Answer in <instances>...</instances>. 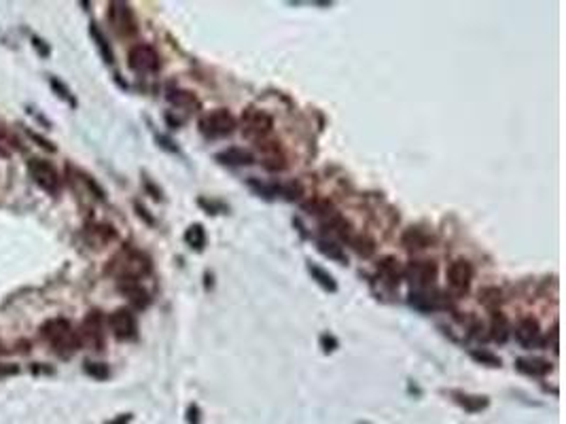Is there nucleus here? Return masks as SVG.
Returning <instances> with one entry per match:
<instances>
[{
	"label": "nucleus",
	"instance_id": "nucleus-2",
	"mask_svg": "<svg viewBox=\"0 0 566 424\" xmlns=\"http://www.w3.org/2000/svg\"><path fill=\"white\" fill-rule=\"evenodd\" d=\"M43 337L53 346V350L59 356H64V358H68L79 348V337L73 331L71 323L64 321V319H53V321L45 323Z\"/></svg>",
	"mask_w": 566,
	"mask_h": 424
},
{
	"label": "nucleus",
	"instance_id": "nucleus-30",
	"mask_svg": "<svg viewBox=\"0 0 566 424\" xmlns=\"http://www.w3.org/2000/svg\"><path fill=\"white\" fill-rule=\"evenodd\" d=\"M488 308H492L494 304H500V291L498 288H486L481 291V297H479Z\"/></svg>",
	"mask_w": 566,
	"mask_h": 424
},
{
	"label": "nucleus",
	"instance_id": "nucleus-20",
	"mask_svg": "<svg viewBox=\"0 0 566 424\" xmlns=\"http://www.w3.org/2000/svg\"><path fill=\"white\" fill-rule=\"evenodd\" d=\"M452 397H454V401H456L460 407H465V409H467V411H471V414L484 411V409L490 405L488 397H484V395H469V393L454 390V393H452Z\"/></svg>",
	"mask_w": 566,
	"mask_h": 424
},
{
	"label": "nucleus",
	"instance_id": "nucleus-3",
	"mask_svg": "<svg viewBox=\"0 0 566 424\" xmlns=\"http://www.w3.org/2000/svg\"><path fill=\"white\" fill-rule=\"evenodd\" d=\"M242 134L253 140V142H263L274 130V119L266 110L259 108H246L242 112Z\"/></svg>",
	"mask_w": 566,
	"mask_h": 424
},
{
	"label": "nucleus",
	"instance_id": "nucleus-35",
	"mask_svg": "<svg viewBox=\"0 0 566 424\" xmlns=\"http://www.w3.org/2000/svg\"><path fill=\"white\" fill-rule=\"evenodd\" d=\"M187 414H189V422H191V424H200V407L198 405H191Z\"/></svg>",
	"mask_w": 566,
	"mask_h": 424
},
{
	"label": "nucleus",
	"instance_id": "nucleus-16",
	"mask_svg": "<svg viewBox=\"0 0 566 424\" xmlns=\"http://www.w3.org/2000/svg\"><path fill=\"white\" fill-rule=\"evenodd\" d=\"M377 276H380V280L389 288H397L399 286V280H401L399 261L395 257H384L380 263H377Z\"/></svg>",
	"mask_w": 566,
	"mask_h": 424
},
{
	"label": "nucleus",
	"instance_id": "nucleus-7",
	"mask_svg": "<svg viewBox=\"0 0 566 424\" xmlns=\"http://www.w3.org/2000/svg\"><path fill=\"white\" fill-rule=\"evenodd\" d=\"M79 337V346H87L92 350H102L104 348V321L100 312H89L81 325V333Z\"/></svg>",
	"mask_w": 566,
	"mask_h": 424
},
{
	"label": "nucleus",
	"instance_id": "nucleus-15",
	"mask_svg": "<svg viewBox=\"0 0 566 424\" xmlns=\"http://www.w3.org/2000/svg\"><path fill=\"white\" fill-rule=\"evenodd\" d=\"M217 161H221L225 166H253L255 155L246 149H240V147H229V149L217 153Z\"/></svg>",
	"mask_w": 566,
	"mask_h": 424
},
{
	"label": "nucleus",
	"instance_id": "nucleus-24",
	"mask_svg": "<svg viewBox=\"0 0 566 424\" xmlns=\"http://www.w3.org/2000/svg\"><path fill=\"white\" fill-rule=\"evenodd\" d=\"M317 247H319V251H321L325 257H329L331 261L346 263V253H344V249L338 244L335 240H319V242H317Z\"/></svg>",
	"mask_w": 566,
	"mask_h": 424
},
{
	"label": "nucleus",
	"instance_id": "nucleus-21",
	"mask_svg": "<svg viewBox=\"0 0 566 424\" xmlns=\"http://www.w3.org/2000/svg\"><path fill=\"white\" fill-rule=\"evenodd\" d=\"M166 98H168V102L172 106H178V108H198L200 106L196 94L187 92V89H180V87H168Z\"/></svg>",
	"mask_w": 566,
	"mask_h": 424
},
{
	"label": "nucleus",
	"instance_id": "nucleus-12",
	"mask_svg": "<svg viewBox=\"0 0 566 424\" xmlns=\"http://www.w3.org/2000/svg\"><path fill=\"white\" fill-rule=\"evenodd\" d=\"M516 339L520 342L522 348L532 350V348H541L543 346V335H541V327L539 321L532 316H526L518 323L516 327Z\"/></svg>",
	"mask_w": 566,
	"mask_h": 424
},
{
	"label": "nucleus",
	"instance_id": "nucleus-36",
	"mask_svg": "<svg viewBox=\"0 0 566 424\" xmlns=\"http://www.w3.org/2000/svg\"><path fill=\"white\" fill-rule=\"evenodd\" d=\"M145 185H147V189H149V191L153 193V198H155V200H161V198H164V196H161V189H157V187H155V185L151 183L149 178H145Z\"/></svg>",
	"mask_w": 566,
	"mask_h": 424
},
{
	"label": "nucleus",
	"instance_id": "nucleus-10",
	"mask_svg": "<svg viewBox=\"0 0 566 424\" xmlns=\"http://www.w3.org/2000/svg\"><path fill=\"white\" fill-rule=\"evenodd\" d=\"M403 274L416 291H426L437 280V263L435 261H409Z\"/></svg>",
	"mask_w": 566,
	"mask_h": 424
},
{
	"label": "nucleus",
	"instance_id": "nucleus-34",
	"mask_svg": "<svg viewBox=\"0 0 566 424\" xmlns=\"http://www.w3.org/2000/svg\"><path fill=\"white\" fill-rule=\"evenodd\" d=\"M51 85H53V87H55V89L59 92V96H61V98H64V100H68L71 104H75V100H73V96H71V92H68V89H66L64 85H61L59 81H51Z\"/></svg>",
	"mask_w": 566,
	"mask_h": 424
},
{
	"label": "nucleus",
	"instance_id": "nucleus-27",
	"mask_svg": "<svg viewBox=\"0 0 566 424\" xmlns=\"http://www.w3.org/2000/svg\"><path fill=\"white\" fill-rule=\"evenodd\" d=\"M248 187L253 189L259 198H266V200H274L278 196V185H266L257 178H248Z\"/></svg>",
	"mask_w": 566,
	"mask_h": 424
},
{
	"label": "nucleus",
	"instance_id": "nucleus-26",
	"mask_svg": "<svg viewBox=\"0 0 566 424\" xmlns=\"http://www.w3.org/2000/svg\"><path fill=\"white\" fill-rule=\"evenodd\" d=\"M348 244H350L361 257H371V255L375 253V242H373L371 237H367V235H354V233H352V237L348 240Z\"/></svg>",
	"mask_w": 566,
	"mask_h": 424
},
{
	"label": "nucleus",
	"instance_id": "nucleus-1",
	"mask_svg": "<svg viewBox=\"0 0 566 424\" xmlns=\"http://www.w3.org/2000/svg\"><path fill=\"white\" fill-rule=\"evenodd\" d=\"M108 272L117 276L121 282H138L143 276L151 272V259L136 249H123L113 257Z\"/></svg>",
	"mask_w": 566,
	"mask_h": 424
},
{
	"label": "nucleus",
	"instance_id": "nucleus-6",
	"mask_svg": "<svg viewBox=\"0 0 566 424\" xmlns=\"http://www.w3.org/2000/svg\"><path fill=\"white\" fill-rule=\"evenodd\" d=\"M128 64L138 75H151V73H157V68H159V55L151 45L140 43V45H134L130 49Z\"/></svg>",
	"mask_w": 566,
	"mask_h": 424
},
{
	"label": "nucleus",
	"instance_id": "nucleus-39",
	"mask_svg": "<svg viewBox=\"0 0 566 424\" xmlns=\"http://www.w3.org/2000/svg\"><path fill=\"white\" fill-rule=\"evenodd\" d=\"M130 422V414H123L121 418H117V420H113L110 424H128Z\"/></svg>",
	"mask_w": 566,
	"mask_h": 424
},
{
	"label": "nucleus",
	"instance_id": "nucleus-22",
	"mask_svg": "<svg viewBox=\"0 0 566 424\" xmlns=\"http://www.w3.org/2000/svg\"><path fill=\"white\" fill-rule=\"evenodd\" d=\"M206 229H204V225H200V223H194V225H189L187 227V231H184V242H187V247L189 249H194V251H204V247H206Z\"/></svg>",
	"mask_w": 566,
	"mask_h": 424
},
{
	"label": "nucleus",
	"instance_id": "nucleus-33",
	"mask_svg": "<svg viewBox=\"0 0 566 424\" xmlns=\"http://www.w3.org/2000/svg\"><path fill=\"white\" fill-rule=\"evenodd\" d=\"M198 204H200L204 210H208V214H219L217 210H225L223 206H219V204H215V202H206L204 198H200V200H198Z\"/></svg>",
	"mask_w": 566,
	"mask_h": 424
},
{
	"label": "nucleus",
	"instance_id": "nucleus-5",
	"mask_svg": "<svg viewBox=\"0 0 566 424\" xmlns=\"http://www.w3.org/2000/svg\"><path fill=\"white\" fill-rule=\"evenodd\" d=\"M108 24L115 30V34L121 36V38H130L138 30L134 11H132V7L128 3H110V7H108Z\"/></svg>",
	"mask_w": 566,
	"mask_h": 424
},
{
	"label": "nucleus",
	"instance_id": "nucleus-31",
	"mask_svg": "<svg viewBox=\"0 0 566 424\" xmlns=\"http://www.w3.org/2000/svg\"><path fill=\"white\" fill-rule=\"evenodd\" d=\"M321 348H323V352H333L335 348H338V339L331 335V333H323L321 335Z\"/></svg>",
	"mask_w": 566,
	"mask_h": 424
},
{
	"label": "nucleus",
	"instance_id": "nucleus-32",
	"mask_svg": "<svg viewBox=\"0 0 566 424\" xmlns=\"http://www.w3.org/2000/svg\"><path fill=\"white\" fill-rule=\"evenodd\" d=\"M157 142H159V147L164 149V151H168V153H172V155H180V149L170 140V138H166V136H161V134H157Z\"/></svg>",
	"mask_w": 566,
	"mask_h": 424
},
{
	"label": "nucleus",
	"instance_id": "nucleus-19",
	"mask_svg": "<svg viewBox=\"0 0 566 424\" xmlns=\"http://www.w3.org/2000/svg\"><path fill=\"white\" fill-rule=\"evenodd\" d=\"M490 337L496 344H505L511 337V323H509V319L502 314V312H494L492 325H490Z\"/></svg>",
	"mask_w": 566,
	"mask_h": 424
},
{
	"label": "nucleus",
	"instance_id": "nucleus-14",
	"mask_svg": "<svg viewBox=\"0 0 566 424\" xmlns=\"http://www.w3.org/2000/svg\"><path fill=\"white\" fill-rule=\"evenodd\" d=\"M516 370L520 374H524V376H530V378H545L551 372V365H549V360H545V358L530 356V358H518L516 360Z\"/></svg>",
	"mask_w": 566,
	"mask_h": 424
},
{
	"label": "nucleus",
	"instance_id": "nucleus-8",
	"mask_svg": "<svg viewBox=\"0 0 566 424\" xmlns=\"http://www.w3.org/2000/svg\"><path fill=\"white\" fill-rule=\"evenodd\" d=\"M110 331L119 342H130L138 335V323L130 308H119L108 319Z\"/></svg>",
	"mask_w": 566,
	"mask_h": 424
},
{
	"label": "nucleus",
	"instance_id": "nucleus-29",
	"mask_svg": "<svg viewBox=\"0 0 566 424\" xmlns=\"http://www.w3.org/2000/svg\"><path fill=\"white\" fill-rule=\"evenodd\" d=\"M85 372H87L89 376L98 378V380H104V378H108V374H110L104 363H85Z\"/></svg>",
	"mask_w": 566,
	"mask_h": 424
},
{
	"label": "nucleus",
	"instance_id": "nucleus-9",
	"mask_svg": "<svg viewBox=\"0 0 566 424\" xmlns=\"http://www.w3.org/2000/svg\"><path fill=\"white\" fill-rule=\"evenodd\" d=\"M473 282V265L467 259H456L448 268V286L456 297H463L469 293Z\"/></svg>",
	"mask_w": 566,
	"mask_h": 424
},
{
	"label": "nucleus",
	"instance_id": "nucleus-17",
	"mask_svg": "<svg viewBox=\"0 0 566 424\" xmlns=\"http://www.w3.org/2000/svg\"><path fill=\"white\" fill-rule=\"evenodd\" d=\"M430 242H433V237L424 229H420V227H409L401 235V244L407 251H424V249H428Z\"/></svg>",
	"mask_w": 566,
	"mask_h": 424
},
{
	"label": "nucleus",
	"instance_id": "nucleus-23",
	"mask_svg": "<svg viewBox=\"0 0 566 424\" xmlns=\"http://www.w3.org/2000/svg\"><path fill=\"white\" fill-rule=\"evenodd\" d=\"M307 272H310V276H312V280H317L325 291H329V293H335L338 291V282H335V278L327 272V270H323L321 265H314V263H307Z\"/></svg>",
	"mask_w": 566,
	"mask_h": 424
},
{
	"label": "nucleus",
	"instance_id": "nucleus-11",
	"mask_svg": "<svg viewBox=\"0 0 566 424\" xmlns=\"http://www.w3.org/2000/svg\"><path fill=\"white\" fill-rule=\"evenodd\" d=\"M28 172H30L32 180H34V183H36L43 191L55 193V191L59 189V176H57L55 168H53L49 161H45V159H30Z\"/></svg>",
	"mask_w": 566,
	"mask_h": 424
},
{
	"label": "nucleus",
	"instance_id": "nucleus-4",
	"mask_svg": "<svg viewBox=\"0 0 566 424\" xmlns=\"http://www.w3.org/2000/svg\"><path fill=\"white\" fill-rule=\"evenodd\" d=\"M233 130H235V117L227 108H217L212 112H206L200 119V132L210 140L225 138Z\"/></svg>",
	"mask_w": 566,
	"mask_h": 424
},
{
	"label": "nucleus",
	"instance_id": "nucleus-25",
	"mask_svg": "<svg viewBox=\"0 0 566 424\" xmlns=\"http://www.w3.org/2000/svg\"><path fill=\"white\" fill-rule=\"evenodd\" d=\"M89 34H92V38L96 41V47H98V51H100V55H102L104 62H106V64H113V62H115L113 49H110V45H108V41H106V36L100 32V28H98L96 24H92Z\"/></svg>",
	"mask_w": 566,
	"mask_h": 424
},
{
	"label": "nucleus",
	"instance_id": "nucleus-37",
	"mask_svg": "<svg viewBox=\"0 0 566 424\" xmlns=\"http://www.w3.org/2000/svg\"><path fill=\"white\" fill-rule=\"evenodd\" d=\"M136 210H138V214H140L143 219H147V223H149V225H155V219H153V217H149V212H147V210H145L140 204H136Z\"/></svg>",
	"mask_w": 566,
	"mask_h": 424
},
{
	"label": "nucleus",
	"instance_id": "nucleus-38",
	"mask_svg": "<svg viewBox=\"0 0 566 424\" xmlns=\"http://www.w3.org/2000/svg\"><path fill=\"white\" fill-rule=\"evenodd\" d=\"M551 350L558 352V325H553L551 329Z\"/></svg>",
	"mask_w": 566,
	"mask_h": 424
},
{
	"label": "nucleus",
	"instance_id": "nucleus-18",
	"mask_svg": "<svg viewBox=\"0 0 566 424\" xmlns=\"http://www.w3.org/2000/svg\"><path fill=\"white\" fill-rule=\"evenodd\" d=\"M121 291L125 293V297L130 299V304H132L134 308H138V310L149 308L151 297H149V293H147L138 282H121Z\"/></svg>",
	"mask_w": 566,
	"mask_h": 424
},
{
	"label": "nucleus",
	"instance_id": "nucleus-13",
	"mask_svg": "<svg viewBox=\"0 0 566 424\" xmlns=\"http://www.w3.org/2000/svg\"><path fill=\"white\" fill-rule=\"evenodd\" d=\"M257 149L261 151V157H263V166L268 170H284L286 168V157L282 153V147L280 142L276 140H263V142H257Z\"/></svg>",
	"mask_w": 566,
	"mask_h": 424
},
{
	"label": "nucleus",
	"instance_id": "nucleus-28",
	"mask_svg": "<svg viewBox=\"0 0 566 424\" xmlns=\"http://www.w3.org/2000/svg\"><path fill=\"white\" fill-rule=\"evenodd\" d=\"M471 358L473 360H477V363H481V365H488V367H500L502 365V360H500V356H496L494 352H490V350H471Z\"/></svg>",
	"mask_w": 566,
	"mask_h": 424
}]
</instances>
